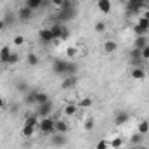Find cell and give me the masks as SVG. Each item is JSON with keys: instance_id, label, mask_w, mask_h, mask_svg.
<instances>
[{"instance_id": "6da1fadb", "label": "cell", "mask_w": 149, "mask_h": 149, "mask_svg": "<svg viewBox=\"0 0 149 149\" xmlns=\"http://www.w3.org/2000/svg\"><path fill=\"white\" fill-rule=\"evenodd\" d=\"M52 71L57 76H70V74H76L78 66L76 63L70 61V59H54L52 61Z\"/></svg>"}, {"instance_id": "7a4b0ae2", "label": "cell", "mask_w": 149, "mask_h": 149, "mask_svg": "<svg viewBox=\"0 0 149 149\" xmlns=\"http://www.w3.org/2000/svg\"><path fill=\"white\" fill-rule=\"evenodd\" d=\"M38 132L42 134V135H52V134H56V120L54 118H50V116H47V118H42L40 121H38Z\"/></svg>"}, {"instance_id": "3957f363", "label": "cell", "mask_w": 149, "mask_h": 149, "mask_svg": "<svg viewBox=\"0 0 149 149\" xmlns=\"http://www.w3.org/2000/svg\"><path fill=\"white\" fill-rule=\"evenodd\" d=\"M50 31H52L54 42H59V40H64V38L70 37V31H68V28H66L64 24H61V23L54 24V26L50 28Z\"/></svg>"}, {"instance_id": "277c9868", "label": "cell", "mask_w": 149, "mask_h": 149, "mask_svg": "<svg viewBox=\"0 0 149 149\" xmlns=\"http://www.w3.org/2000/svg\"><path fill=\"white\" fill-rule=\"evenodd\" d=\"M52 111H54V102H50V101H47V102L38 104V106H37V114H38V116H42V118L50 116Z\"/></svg>"}, {"instance_id": "5b68a950", "label": "cell", "mask_w": 149, "mask_h": 149, "mask_svg": "<svg viewBox=\"0 0 149 149\" xmlns=\"http://www.w3.org/2000/svg\"><path fill=\"white\" fill-rule=\"evenodd\" d=\"M130 120V113L125 111V109H120V111L114 113V118H113V123L116 125V127H121V125H125L127 121Z\"/></svg>"}, {"instance_id": "8992f818", "label": "cell", "mask_w": 149, "mask_h": 149, "mask_svg": "<svg viewBox=\"0 0 149 149\" xmlns=\"http://www.w3.org/2000/svg\"><path fill=\"white\" fill-rule=\"evenodd\" d=\"M66 142H68L66 134H59V132H56V134L50 135V144H52L54 148H64Z\"/></svg>"}, {"instance_id": "52a82bcc", "label": "cell", "mask_w": 149, "mask_h": 149, "mask_svg": "<svg viewBox=\"0 0 149 149\" xmlns=\"http://www.w3.org/2000/svg\"><path fill=\"white\" fill-rule=\"evenodd\" d=\"M31 16H33V10H31L30 7H26V5H23V7L17 10V19L23 21V23H28V21L31 19Z\"/></svg>"}, {"instance_id": "ba28073f", "label": "cell", "mask_w": 149, "mask_h": 149, "mask_svg": "<svg viewBox=\"0 0 149 149\" xmlns=\"http://www.w3.org/2000/svg\"><path fill=\"white\" fill-rule=\"evenodd\" d=\"M73 14H74V7H73V5H70V7H61L57 19H61V21H68Z\"/></svg>"}, {"instance_id": "9c48e42d", "label": "cell", "mask_w": 149, "mask_h": 149, "mask_svg": "<svg viewBox=\"0 0 149 149\" xmlns=\"http://www.w3.org/2000/svg\"><path fill=\"white\" fill-rule=\"evenodd\" d=\"M144 3H146V0H127V7L130 12H137V10L144 9Z\"/></svg>"}, {"instance_id": "30bf717a", "label": "cell", "mask_w": 149, "mask_h": 149, "mask_svg": "<svg viewBox=\"0 0 149 149\" xmlns=\"http://www.w3.org/2000/svg\"><path fill=\"white\" fill-rule=\"evenodd\" d=\"M76 74H70V76H64L63 78V81H61V88H64V90H68V88H73L74 85H76Z\"/></svg>"}, {"instance_id": "8fae6325", "label": "cell", "mask_w": 149, "mask_h": 149, "mask_svg": "<svg viewBox=\"0 0 149 149\" xmlns=\"http://www.w3.org/2000/svg\"><path fill=\"white\" fill-rule=\"evenodd\" d=\"M38 38H40L43 43H50V42H54V37H52L50 28H42V30L38 31Z\"/></svg>"}, {"instance_id": "7c38bea8", "label": "cell", "mask_w": 149, "mask_h": 149, "mask_svg": "<svg viewBox=\"0 0 149 149\" xmlns=\"http://www.w3.org/2000/svg\"><path fill=\"white\" fill-rule=\"evenodd\" d=\"M116 50H118V43L114 40H106L102 43V52L104 54H114Z\"/></svg>"}, {"instance_id": "4fadbf2b", "label": "cell", "mask_w": 149, "mask_h": 149, "mask_svg": "<svg viewBox=\"0 0 149 149\" xmlns=\"http://www.w3.org/2000/svg\"><path fill=\"white\" fill-rule=\"evenodd\" d=\"M130 78H134V80H144V78H146V70H144L142 66L132 68V71H130Z\"/></svg>"}, {"instance_id": "5bb4252c", "label": "cell", "mask_w": 149, "mask_h": 149, "mask_svg": "<svg viewBox=\"0 0 149 149\" xmlns=\"http://www.w3.org/2000/svg\"><path fill=\"white\" fill-rule=\"evenodd\" d=\"M97 9L102 14H109L111 12V0H97Z\"/></svg>"}, {"instance_id": "9a60e30c", "label": "cell", "mask_w": 149, "mask_h": 149, "mask_svg": "<svg viewBox=\"0 0 149 149\" xmlns=\"http://www.w3.org/2000/svg\"><path fill=\"white\" fill-rule=\"evenodd\" d=\"M10 54H12V49H10V47H2V49H0V63H2V64H7Z\"/></svg>"}, {"instance_id": "2e32d148", "label": "cell", "mask_w": 149, "mask_h": 149, "mask_svg": "<svg viewBox=\"0 0 149 149\" xmlns=\"http://www.w3.org/2000/svg\"><path fill=\"white\" fill-rule=\"evenodd\" d=\"M146 45H149L148 42V37L146 35H141V37H135V42H134V49H144Z\"/></svg>"}, {"instance_id": "e0dca14e", "label": "cell", "mask_w": 149, "mask_h": 149, "mask_svg": "<svg viewBox=\"0 0 149 149\" xmlns=\"http://www.w3.org/2000/svg\"><path fill=\"white\" fill-rule=\"evenodd\" d=\"M78 109H80V108H78L76 102H68V104L64 106V114H66V116H74V114L78 113Z\"/></svg>"}, {"instance_id": "ac0fdd59", "label": "cell", "mask_w": 149, "mask_h": 149, "mask_svg": "<svg viewBox=\"0 0 149 149\" xmlns=\"http://www.w3.org/2000/svg\"><path fill=\"white\" fill-rule=\"evenodd\" d=\"M70 130V127H68V123L64 121V120H56V132H59V134H66Z\"/></svg>"}, {"instance_id": "d6986e66", "label": "cell", "mask_w": 149, "mask_h": 149, "mask_svg": "<svg viewBox=\"0 0 149 149\" xmlns=\"http://www.w3.org/2000/svg\"><path fill=\"white\" fill-rule=\"evenodd\" d=\"M35 130H37V127H33V125H26V123H24V127H23V130H21V134H23V137H26V139H30V137H33V134H35Z\"/></svg>"}, {"instance_id": "ffe728a7", "label": "cell", "mask_w": 149, "mask_h": 149, "mask_svg": "<svg viewBox=\"0 0 149 149\" xmlns=\"http://www.w3.org/2000/svg\"><path fill=\"white\" fill-rule=\"evenodd\" d=\"M47 101H50L49 99V95L45 94V92H40V90H37L35 92V104H43V102H47Z\"/></svg>"}, {"instance_id": "44dd1931", "label": "cell", "mask_w": 149, "mask_h": 149, "mask_svg": "<svg viewBox=\"0 0 149 149\" xmlns=\"http://www.w3.org/2000/svg\"><path fill=\"white\" fill-rule=\"evenodd\" d=\"M38 63H40V57H38L35 52H30L26 56V64L28 66H38Z\"/></svg>"}, {"instance_id": "7402d4cb", "label": "cell", "mask_w": 149, "mask_h": 149, "mask_svg": "<svg viewBox=\"0 0 149 149\" xmlns=\"http://www.w3.org/2000/svg\"><path fill=\"white\" fill-rule=\"evenodd\" d=\"M43 3H45V0H26V3H24V5H26V7H30L31 10H38Z\"/></svg>"}, {"instance_id": "603a6c76", "label": "cell", "mask_w": 149, "mask_h": 149, "mask_svg": "<svg viewBox=\"0 0 149 149\" xmlns=\"http://www.w3.org/2000/svg\"><path fill=\"white\" fill-rule=\"evenodd\" d=\"M137 132H139V134H142V135H146V134H148V132H149V121H148V120H142V121L137 125Z\"/></svg>"}, {"instance_id": "cb8c5ba5", "label": "cell", "mask_w": 149, "mask_h": 149, "mask_svg": "<svg viewBox=\"0 0 149 149\" xmlns=\"http://www.w3.org/2000/svg\"><path fill=\"white\" fill-rule=\"evenodd\" d=\"M123 139L121 137H114V139H111L109 141V148H113V149H121L123 148Z\"/></svg>"}, {"instance_id": "d4e9b609", "label": "cell", "mask_w": 149, "mask_h": 149, "mask_svg": "<svg viewBox=\"0 0 149 149\" xmlns=\"http://www.w3.org/2000/svg\"><path fill=\"white\" fill-rule=\"evenodd\" d=\"M19 61H21V56L17 52H12L9 61H7V66H16V64H19Z\"/></svg>"}, {"instance_id": "484cf974", "label": "cell", "mask_w": 149, "mask_h": 149, "mask_svg": "<svg viewBox=\"0 0 149 149\" xmlns=\"http://www.w3.org/2000/svg\"><path fill=\"white\" fill-rule=\"evenodd\" d=\"M142 141H144V135H142V134H139V132H135V134L130 137V144H134V146L142 144Z\"/></svg>"}, {"instance_id": "4316f807", "label": "cell", "mask_w": 149, "mask_h": 149, "mask_svg": "<svg viewBox=\"0 0 149 149\" xmlns=\"http://www.w3.org/2000/svg\"><path fill=\"white\" fill-rule=\"evenodd\" d=\"M24 123H26V125L38 127V114H37V113H33V114H28V116H26V120H24Z\"/></svg>"}, {"instance_id": "83f0119b", "label": "cell", "mask_w": 149, "mask_h": 149, "mask_svg": "<svg viewBox=\"0 0 149 149\" xmlns=\"http://www.w3.org/2000/svg\"><path fill=\"white\" fill-rule=\"evenodd\" d=\"M78 56V47H68L66 49V57L70 61H74V57Z\"/></svg>"}, {"instance_id": "f1b7e54d", "label": "cell", "mask_w": 149, "mask_h": 149, "mask_svg": "<svg viewBox=\"0 0 149 149\" xmlns=\"http://www.w3.org/2000/svg\"><path fill=\"white\" fill-rule=\"evenodd\" d=\"M92 106V99L90 97H83L80 102H78V108H81V109H87V108H90Z\"/></svg>"}, {"instance_id": "f546056e", "label": "cell", "mask_w": 149, "mask_h": 149, "mask_svg": "<svg viewBox=\"0 0 149 149\" xmlns=\"http://www.w3.org/2000/svg\"><path fill=\"white\" fill-rule=\"evenodd\" d=\"M83 127H85V130H94V127H95V120H94L92 116H88V118L85 120Z\"/></svg>"}, {"instance_id": "4dcf8cb0", "label": "cell", "mask_w": 149, "mask_h": 149, "mask_svg": "<svg viewBox=\"0 0 149 149\" xmlns=\"http://www.w3.org/2000/svg\"><path fill=\"white\" fill-rule=\"evenodd\" d=\"M94 30H95V33H104L106 31V23L104 21H97L95 26H94Z\"/></svg>"}, {"instance_id": "1f68e13d", "label": "cell", "mask_w": 149, "mask_h": 149, "mask_svg": "<svg viewBox=\"0 0 149 149\" xmlns=\"http://www.w3.org/2000/svg\"><path fill=\"white\" fill-rule=\"evenodd\" d=\"M24 37L23 35H16V37L12 38V43H14V47H21V45H24Z\"/></svg>"}, {"instance_id": "d6a6232c", "label": "cell", "mask_w": 149, "mask_h": 149, "mask_svg": "<svg viewBox=\"0 0 149 149\" xmlns=\"http://www.w3.org/2000/svg\"><path fill=\"white\" fill-rule=\"evenodd\" d=\"M132 31H134V33H135V37H141V35H146V33H148V31H146V30H144V28H141V26H139V24H135V26H134V28H132Z\"/></svg>"}, {"instance_id": "836d02e7", "label": "cell", "mask_w": 149, "mask_h": 149, "mask_svg": "<svg viewBox=\"0 0 149 149\" xmlns=\"http://www.w3.org/2000/svg\"><path fill=\"white\" fill-rule=\"evenodd\" d=\"M137 24H139L141 28H144L146 31H149V21H148V19H144V17H141V19L137 21Z\"/></svg>"}, {"instance_id": "e575fe53", "label": "cell", "mask_w": 149, "mask_h": 149, "mask_svg": "<svg viewBox=\"0 0 149 149\" xmlns=\"http://www.w3.org/2000/svg\"><path fill=\"white\" fill-rule=\"evenodd\" d=\"M108 148H109V142L104 141V139H101V141L95 144V149H108Z\"/></svg>"}, {"instance_id": "d590c367", "label": "cell", "mask_w": 149, "mask_h": 149, "mask_svg": "<svg viewBox=\"0 0 149 149\" xmlns=\"http://www.w3.org/2000/svg\"><path fill=\"white\" fill-rule=\"evenodd\" d=\"M141 57H142L144 61H148L149 59V45H146L144 49H141Z\"/></svg>"}, {"instance_id": "8d00e7d4", "label": "cell", "mask_w": 149, "mask_h": 149, "mask_svg": "<svg viewBox=\"0 0 149 149\" xmlns=\"http://www.w3.org/2000/svg\"><path fill=\"white\" fill-rule=\"evenodd\" d=\"M17 90H19V92H28V83L19 81V83H17Z\"/></svg>"}, {"instance_id": "74e56055", "label": "cell", "mask_w": 149, "mask_h": 149, "mask_svg": "<svg viewBox=\"0 0 149 149\" xmlns=\"http://www.w3.org/2000/svg\"><path fill=\"white\" fill-rule=\"evenodd\" d=\"M50 3H52L54 7H59V9H61V5L64 3V0H50Z\"/></svg>"}, {"instance_id": "f35d334b", "label": "cell", "mask_w": 149, "mask_h": 149, "mask_svg": "<svg viewBox=\"0 0 149 149\" xmlns=\"http://www.w3.org/2000/svg\"><path fill=\"white\" fill-rule=\"evenodd\" d=\"M5 108H7V102L3 97H0V109H5Z\"/></svg>"}, {"instance_id": "ab89813d", "label": "cell", "mask_w": 149, "mask_h": 149, "mask_svg": "<svg viewBox=\"0 0 149 149\" xmlns=\"http://www.w3.org/2000/svg\"><path fill=\"white\" fill-rule=\"evenodd\" d=\"M5 26H7V24H5V21H3V19H0V33L5 30Z\"/></svg>"}, {"instance_id": "60d3db41", "label": "cell", "mask_w": 149, "mask_h": 149, "mask_svg": "<svg viewBox=\"0 0 149 149\" xmlns=\"http://www.w3.org/2000/svg\"><path fill=\"white\" fill-rule=\"evenodd\" d=\"M142 17H144V19H148V21H149V9H146V10H144V14H142Z\"/></svg>"}, {"instance_id": "b9f144b4", "label": "cell", "mask_w": 149, "mask_h": 149, "mask_svg": "<svg viewBox=\"0 0 149 149\" xmlns=\"http://www.w3.org/2000/svg\"><path fill=\"white\" fill-rule=\"evenodd\" d=\"M134 149H148V148H146V146H141V144H139V146H135Z\"/></svg>"}, {"instance_id": "7bdbcfd3", "label": "cell", "mask_w": 149, "mask_h": 149, "mask_svg": "<svg viewBox=\"0 0 149 149\" xmlns=\"http://www.w3.org/2000/svg\"><path fill=\"white\" fill-rule=\"evenodd\" d=\"M0 68H2V63H0Z\"/></svg>"}]
</instances>
